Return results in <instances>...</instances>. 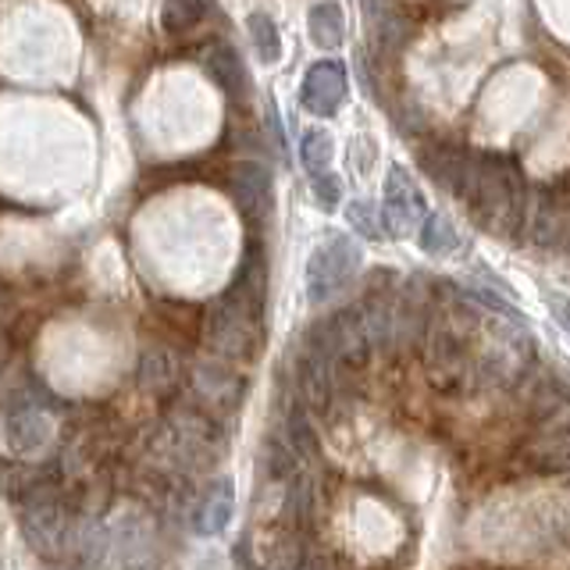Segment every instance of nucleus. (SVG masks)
<instances>
[{
  "label": "nucleus",
  "instance_id": "obj_1",
  "mask_svg": "<svg viewBox=\"0 0 570 570\" xmlns=\"http://www.w3.org/2000/svg\"><path fill=\"white\" fill-rule=\"evenodd\" d=\"M456 196L468 200L474 222L485 232L513 225L517 214L524 210V189H521V178H517V168L510 160L492 157V154L471 157V168L463 175Z\"/></svg>",
  "mask_w": 570,
  "mask_h": 570
},
{
  "label": "nucleus",
  "instance_id": "obj_2",
  "mask_svg": "<svg viewBox=\"0 0 570 570\" xmlns=\"http://www.w3.org/2000/svg\"><path fill=\"white\" fill-rule=\"evenodd\" d=\"M207 343L214 353L225 356L232 364L254 361L261 350V317L243 311L239 303H232L228 296H222L207 311Z\"/></svg>",
  "mask_w": 570,
  "mask_h": 570
},
{
  "label": "nucleus",
  "instance_id": "obj_3",
  "mask_svg": "<svg viewBox=\"0 0 570 570\" xmlns=\"http://www.w3.org/2000/svg\"><path fill=\"white\" fill-rule=\"evenodd\" d=\"M361 267V249H356L346 236H332L325 246H317L307 264V296L311 303L332 299L350 275Z\"/></svg>",
  "mask_w": 570,
  "mask_h": 570
},
{
  "label": "nucleus",
  "instance_id": "obj_4",
  "mask_svg": "<svg viewBox=\"0 0 570 570\" xmlns=\"http://www.w3.org/2000/svg\"><path fill=\"white\" fill-rule=\"evenodd\" d=\"M382 218H385V228L392 232V236H403V232L417 228L428 218L421 189L414 186V178H410L400 165H392V171L385 178Z\"/></svg>",
  "mask_w": 570,
  "mask_h": 570
},
{
  "label": "nucleus",
  "instance_id": "obj_5",
  "mask_svg": "<svg viewBox=\"0 0 570 570\" xmlns=\"http://www.w3.org/2000/svg\"><path fill=\"white\" fill-rule=\"evenodd\" d=\"M346 94H350L346 68L338 61H317V65L307 68V76H303L299 100H303V107H307L311 115L332 118L338 107H343Z\"/></svg>",
  "mask_w": 570,
  "mask_h": 570
},
{
  "label": "nucleus",
  "instance_id": "obj_6",
  "mask_svg": "<svg viewBox=\"0 0 570 570\" xmlns=\"http://www.w3.org/2000/svg\"><path fill=\"white\" fill-rule=\"evenodd\" d=\"M22 531L29 546L40 552V557H58L65 539H68V521H65V510L53 503V499H32L22 513Z\"/></svg>",
  "mask_w": 570,
  "mask_h": 570
},
{
  "label": "nucleus",
  "instance_id": "obj_7",
  "mask_svg": "<svg viewBox=\"0 0 570 570\" xmlns=\"http://www.w3.org/2000/svg\"><path fill=\"white\" fill-rule=\"evenodd\" d=\"M232 303H239L243 311L264 317V303H267V254L261 243H249L246 254H243V264L236 278H232L228 293H225Z\"/></svg>",
  "mask_w": 570,
  "mask_h": 570
},
{
  "label": "nucleus",
  "instance_id": "obj_8",
  "mask_svg": "<svg viewBox=\"0 0 570 570\" xmlns=\"http://www.w3.org/2000/svg\"><path fill=\"white\" fill-rule=\"evenodd\" d=\"M471 150L468 147H456V142H442V139H432L424 142V147L417 150V165L421 171L432 178V183L445 186V189H460L463 175H468L471 168Z\"/></svg>",
  "mask_w": 570,
  "mask_h": 570
},
{
  "label": "nucleus",
  "instance_id": "obj_9",
  "mask_svg": "<svg viewBox=\"0 0 570 570\" xmlns=\"http://www.w3.org/2000/svg\"><path fill=\"white\" fill-rule=\"evenodd\" d=\"M232 196H236V207L246 218L257 222L267 204H272V171H267V165H261V160H239L232 168Z\"/></svg>",
  "mask_w": 570,
  "mask_h": 570
},
{
  "label": "nucleus",
  "instance_id": "obj_10",
  "mask_svg": "<svg viewBox=\"0 0 570 570\" xmlns=\"http://www.w3.org/2000/svg\"><path fill=\"white\" fill-rule=\"evenodd\" d=\"M204 65H207V76L214 79V86H218L222 94L236 97V100H243L249 94V76H246V68H243L239 50L232 47V43L207 47Z\"/></svg>",
  "mask_w": 570,
  "mask_h": 570
},
{
  "label": "nucleus",
  "instance_id": "obj_11",
  "mask_svg": "<svg viewBox=\"0 0 570 570\" xmlns=\"http://www.w3.org/2000/svg\"><path fill=\"white\" fill-rule=\"evenodd\" d=\"M232 510H236V489L228 478H218L214 485H207L200 507L193 513L196 534H222L232 521Z\"/></svg>",
  "mask_w": 570,
  "mask_h": 570
},
{
  "label": "nucleus",
  "instance_id": "obj_12",
  "mask_svg": "<svg viewBox=\"0 0 570 570\" xmlns=\"http://www.w3.org/2000/svg\"><path fill=\"white\" fill-rule=\"evenodd\" d=\"M524 463L539 474H570V428H552L528 445Z\"/></svg>",
  "mask_w": 570,
  "mask_h": 570
},
{
  "label": "nucleus",
  "instance_id": "obj_13",
  "mask_svg": "<svg viewBox=\"0 0 570 570\" xmlns=\"http://www.w3.org/2000/svg\"><path fill=\"white\" fill-rule=\"evenodd\" d=\"M8 442L14 453H40L43 442H47V417L40 414L36 406H18L8 414Z\"/></svg>",
  "mask_w": 570,
  "mask_h": 570
},
{
  "label": "nucleus",
  "instance_id": "obj_14",
  "mask_svg": "<svg viewBox=\"0 0 570 570\" xmlns=\"http://www.w3.org/2000/svg\"><path fill=\"white\" fill-rule=\"evenodd\" d=\"M307 29H311V43L317 50H335L343 47L346 40V18H343V8L332 4V0H321V4L311 8L307 14Z\"/></svg>",
  "mask_w": 570,
  "mask_h": 570
},
{
  "label": "nucleus",
  "instance_id": "obj_15",
  "mask_svg": "<svg viewBox=\"0 0 570 570\" xmlns=\"http://www.w3.org/2000/svg\"><path fill=\"white\" fill-rule=\"evenodd\" d=\"M196 389H200L210 403H228V406H232V403H239L246 382H243L232 367L204 364L200 371H196Z\"/></svg>",
  "mask_w": 570,
  "mask_h": 570
},
{
  "label": "nucleus",
  "instance_id": "obj_16",
  "mask_svg": "<svg viewBox=\"0 0 570 570\" xmlns=\"http://www.w3.org/2000/svg\"><path fill=\"white\" fill-rule=\"evenodd\" d=\"M285 439L293 442V450L307 460H321V439H317V428L307 414V406L293 403L289 414H285Z\"/></svg>",
  "mask_w": 570,
  "mask_h": 570
},
{
  "label": "nucleus",
  "instance_id": "obj_17",
  "mask_svg": "<svg viewBox=\"0 0 570 570\" xmlns=\"http://www.w3.org/2000/svg\"><path fill=\"white\" fill-rule=\"evenodd\" d=\"M246 32H249V43H254L257 58L264 65H275L282 58V36H278V26H275L272 14L254 11L246 18Z\"/></svg>",
  "mask_w": 570,
  "mask_h": 570
},
{
  "label": "nucleus",
  "instance_id": "obj_18",
  "mask_svg": "<svg viewBox=\"0 0 570 570\" xmlns=\"http://www.w3.org/2000/svg\"><path fill=\"white\" fill-rule=\"evenodd\" d=\"M421 249L424 254H432V257H445V254H453V249L460 246V236H456V228L442 218V214H428V218L421 222Z\"/></svg>",
  "mask_w": 570,
  "mask_h": 570
},
{
  "label": "nucleus",
  "instance_id": "obj_19",
  "mask_svg": "<svg viewBox=\"0 0 570 570\" xmlns=\"http://www.w3.org/2000/svg\"><path fill=\"white\" fill-rule=\"evenodd\" d=\"M299 157H303V168H307L311 175L328 171V168H332V157H335V139H332L325 129H311V132H303Z\"/></svg>",
  "mask_w": 570,
  "mask_h": 570
},
{
  "label": "nucleus",
  "instance_id": "obj_20",
  "mask_svg": "<svg viewBox=\"0 0 570 570\" xmlns=\"http://www.w3.org/2000/svg\"><path fill=\"white\" fill-rule=\"evenodd\" d=\"M285 528H303L311 521L314 513V492H311V481H293L289 478V489H285Z\"/></svg>",
  "mask_w": 570,
  "mask_h": 570
},
{
  "label": "nucleus",
  "instance_id": "obj_21",
  "mask_svg": "<svg viewBox=\"0 0 570 570\" xmlns=\"http://www.w3.org/2000/svg\"><path fill=\"white\" fill-rule=\"evenodd\" d=\"M204 0H165L160 8V26L168 32H189L193 26H200L204 18Z\"/></svg>",
  "mask_w": 570,
  "mask_h": 570
},
{
  "label": "nucleus",
  "instance_id": "obj_22",
  "mask_svg": "<svg viewBox=\"0 0 570 570\" xmlns=\"http://www.w3.org/2000/svg\"><path fill=\"white\" fill-rule=\"evenodd\" d=\"M296 450H293V442L285 439V442H278V439H267V445H264V468H267V478L272 481H289L293 474H296Z\"/></svg>",
  "mask_w": 570,
  "mask_h": 570
},
{
  "label": "nucleus",
  "instance_id": "obj_23",
  "mask_svg": "<svg viewBox=\"0 0 570 570\" xmlns=\"http://www.w3.org/2000/svg\"><path fill=\"white\" fill-rule=\"evenodd\" d=\"M139 382L147 385V389H154V392H160L165 385L175 382V361H171L168 353L150 350V353L139 361Z\"/></svg>",
  "mask_w": 570,
  "mask_h": 570
},
{
  "label": "nucleus",
  "instance_id": "obj_24",
  "mask_svg": "<svg viewBox=\"0 0 570 570\" xmlns=\"http://www.w3.org/2000/svg\"><path fill=\"white\" fill-rule=\"evenodd\" d=\"M346 222H350V228H356V232H361V236H367V239H379V232H382V225H379V210H374L371 200H350V207H346Z\"/></svg>",
  "mask_w": 570,
  "mask_h": 570
},
{
  "label": "nucleus",
  "instance_id": "obj_25",
  "mask_svg": "<svg viewBox=\"0 0 570 570\" xmlns=\"http://www.w3.org/2000/svg\"><path fill=\"white\" fill-rule=\"evenodd\" d=\"M160 317H165L168 325H175L183 335H196V328H200V321H204V314L189 307V303H165V307H160Z\"/></svg>",
  "mask_w": 570,
  "mask_h": 570
},
{
  "label": "nucleus",
  "instance_id": "obj_26",
  "mask_svg": "<svg viewBox=\"0 0 570 570\" xmlns=\"http://www.w3.org/2000/svg\"><path fill=\"white\" fill-rule=\"evenodd\" d=\"M311 189H314L317 207H325V210H335V207H338V200H343V183H338V178H335L332 171L314 175Z\"/></svg>",
  "mask_w": 570,
  "mask_h": 570
},
{
  "label": "nucleus",
  "instance_id": "obj_27",
  "mask_svg": "<svg viewBox=\"0 0 570 570\" xmlns=\"http://www.w3.org/2000/svg\"><path fill=\"white\" fill-rule=\"evenodd\" d=\"M471 296H474L478 303H485V307L499 311L507 321H517V317H521V311H517L510 299H499V296H492V293H485V289H471Z\"/></svg>",
  "mask_w": 570,
  "mask_h": 570
},
{
  "label": "nucleus",
  "instance_id": "obj_28",
  "mask_svg": "<svg viewBox=\"0 0 570 570\" xmlns=\"http://www.w3.org/2000/svg\"><path fill=\"white\" fill-rule=\"evenodd\" d=\"M546 307H549V314H552V317H557V325L570 335V296L549 293V296H546Z\"/></svg>",
  "mask_w": 570,
  "mask_h": 570
},
{
  "label": "nucleus",
  "instance_id": "obj_29",
  "mask_svg": "<svg viewBox=\"0 0 570 570\" xmlns=\"http://www.w3.org/2000/svg\"><path fill=\"white\" fill-rule=\"evenodd\" d=\"M563 236H567V249H570V222H567V232H563Z\"/></svg>",
  "mask_w": 570,
  "mask_h": 570
},
{
  "label": "nucleus",
  "instance_id": "obj_30",
  "mask_svg": "<svg viewBox=\"0 0 570 570\" xmlns=\"http://www.w3.org/2000/svg\"><path fill=\"white\" fill-rule=\"evenodd\" d=\"M567 489H570V474H567Z\"/></svg>",
  "mask_w": 570,
  "mask_h": 570
}]
</instances>
